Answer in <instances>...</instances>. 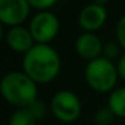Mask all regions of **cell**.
<instances>
[{
	"label": "cell",
	"mask_w": 125,
	"mask_h": 125,
	"mask_svg": "<svg viewBox=\"0 0 125 125\" xmlns=\"http://www.w3.org/2000/svg\"><path fill=\"white\" fill-rule=\"evenodd\" d=\"M108 1H109V0H93V3L98 4V6H104V7L108 4Z\"/></svg>",
	"instance_id": "obj_19"
},
{
	"label": "cell",
	"mask_w": 125,
	"mask_h": 125,
	"mask_svg": "<svg viewBox=\"0 0 125 125\" xmlns=\"http://www.w3.org/2000/svg\"><path fill=\"white\" fill-rule=\"evenodd\" d=\"M27 0H0V23L6 27L22 26L31 12Z\"/></svg>",
	"instance_id": "obj_6"
},
{
	"label": "cell",
	"mask_w": 125,
	"mask_h": 125,
	"mask_svg": "<svg viewBox=\"0 0 125 125\" xmlns=\"http://www.w3.org/2000/svg\"><path fill=\"white\" fill-rule=\"evenodd\" d=\"M116 67H117V73H118V78L125 82V52H122L121 57L117 59Z\"/></svg>",
	"instance_id": "obj_17"
},
{
	"label": "cell",
	"mask_w": 125,
	"mask_h": 125,
	"mask_svg": "<svg viewBox=\"0 0 125 125\" xmlns=\"http://www.w3.org/2000/svg\"><path fill=\"white\" fill-rule=\"evenodd\" d=\"M28 28L35 43L51 44V42H54L59 35V18L52 11H39L30 19Z\"/></svg>",
	"instance_id": "obj_5"
},
{
	"label": "cell",
	"mask_w": 125,
	"mask_h": 125,
	"mask_svg": "<svg viewBox=\"0 0 125 125\" xmlns=\"http://www.w3.org/2000/svg\"><path fill=\"white\" fill-rule=\"evenodd\" d=\"M108 108L118 118H125V86L116 87L109 93Z\"/></svg>",
	"instance_id": "obj_10"
},
{
	"label": "cell",
	"mask_w": 125,
	"mask_h": 125,
	"mask_svg": "<svg viewBox=\"0 0 125 125\" xmlns=\"http://www.w3.org/2000/svg\"><path fill=\"white\" fill-rule=\"evenodd\" d=\"M114 118H116V116L108 106L97 109L94 113V117H93L95 125H110L114 121Z\"/></svg>",
	"instance_id": "obj_12"
},
{
	"label": "cell",
	"mask_w": 125,
	"mask_h": 125,
	"mask_svg": "<svg viewBox=\"0 0 125 125\" xmlns=\"http://www.w3.org/2000/svg\"><path fill=\"white\" fill-rule=\"evenodd\" d=\"M74 50L77 55L85 61H93L102 55L104 43L94 32H82L74 42Z\"/></svg>",
	"instance_id": "obj_9"
},
{
	"label": "cell",
	"mask_w": 125,
	"mask_h": 125,
	"mask_svg": "<svg viewBox=\"0 0 125 125\" xmlns=\"http://www.w3.org/2000/svg\"><path fill=\"white\" fill-rule=\"evenodd\" d=\"M28 109H30V112L34 114V117H35L38 121L43 118V117L46 116V113H47L46 102H44V101H42V100H39V98H36V100L34 101L30 106H28Z\"/></svg>",
	"instance_id": "obj_14"
},
{
	"label": "cell",
	"mask_w": 125,
	"mask_h": 125,
	"mask_svg": "<svg viewBox=\"0 0 125 125\" xmlns=\"http://www.w3.org/2000/svg\"><path fill=\"white\" fill-rule=\"evenodd\" d=\"M83 77L86 85L95 93H110L116 89L118 81L116 62L104 57L89 61L85 66Z\"/></svg>",
	"instance_id": "obj_3"
},
{
	"label": "cell",
	"mask_w": 125,
	"mask_h": 125,
	"mask_svg": "<svg viewBox=\"0 0 125 125\" xmlns=\"http://www.w3.org/2000/svg\"><path fill=\"white\" fill-rule=\"evenodd\" d=\"M31 8L39 11H51L52 7L58 3V0H27Z\"/></svg>",
	"instance_id": "obj_15"
},
{
	"label": "cell",
	"mask_w": 125,
	"mask_h": 125,
	"mask_svg": "<svg viewBox=\"0 0 125 125\" xmlns=\"http://www.w3.org/2000/svg\"><path fill=\"white\" fill-rule=\"evenodd\" d=\"M121 46L117 42H108L106 44H104V50H102V55L101 57L106 58V59L114 62L121 57Z\"/></svg>",
	"instance_id": "obj_13"
},
{
	"label": "cell",
	"mask_w": 125,
	"mask_h": 125,
	"mask_svg": "<svg viewBox=\"0 0 125 125\" xmlns=\"http://www.w3.org/2000/svg\"><path fill=\"white\" fill-rule=\"evenodd\" d=\"M108 20L106 7L98 6L95 3H89L82 7L78 14V24L83 32H97L105 26Z\"/></svg>",
	"instance_id": "obj_7"
},
{
	"label": "cell",
	"mask_w": 125,
	"mask_h": 125,
	"mask_svg": "<svg viewBox=\"0 0 125 125\" xmlns=\"http://www.w3.org/2000/svg\"><path fill=\"white\" fill-rule=\"evenodd\" d=\"M116 42L125 52V15H122L116 24Z\"/></svg>",
	"instance_id": "obj_16"
},
{
	"label": "cell",
	"mask_w": 125,
	"mask_h": 125,
	"mask_svg": "<svg viewBox=\"0 0 125 125\" xmlns=\"http://www.w3.org/2000/svg\"><path fill=\"white\" fill-rule=\"evenodd\" d=\"M62 59L51 44L36 43L23 55L22 70L38 85L52 82L61 73Z\"/></svg>",
	"instance_id": "obj_1"
},
{
	"label": "cell",
	"mask_w": 125,
	"mask_h": 125,
	"mask_svg": "<svg viewBox=\"0 0 125 125\" xmlns=\"http://www.w3.org/2000/svg\"><path fill=\"white\" fill-rule=\"evenodd\" d=\"M3 39H6V31H4V26L0 23V43L3 42Z\"/></svg>",
	"instance_id": "obj_18"
},
{
	"label": "cell",
	"mask_w": 125,
	"mask_h": 125,
	"mask_svg": "<svg viewBox=\"0 0 125 125\" xmlns=\"http://www.w3.org/2000/svg\"><path fill=\"white\" fill-rule=\"evenodd\" d=\"M49 109L55 120L65 124L74 122L82 114V101L73 90H58L50 100Z\"/></svg>",
	"instance_id": "obj_4"
},
{
	"label": "cell",
	"mask_w": 125,
	"mask_h": 125,
	"mask_svg": "<svg viewBox=\"0 0 125 125\" xmlns=\"http://www.w3.org/2000/svg\"><path fill=\"white\" fill-rule=\"evenodd\" d=\"M38 120L34 117L28 108L15 109L10 116L8 125H36Z\"/></svg>",
	"instance_id": "obj_11"
},
{
	"label": "cell",
	"mask_w": 125,
	"mask_h": 125,
	"mask_svg": "<svg viewBox=\"0 0 125 125\" xmlns=\"http://www.w3.org/2000/svg\"><path fill=\"white\" fill-rule=\"evenodd\" d=\"M6 43L10 47V50L16 54L24 55L27 51H30L34 46H35V41L31 34L28 26H15V27H10L6 31Z\"/></svg>",
	"instance_id": "obj_8"
},
{
	"label": "cell",
	"mask_w": 125,
	"mask_h": 125,
	"mask_svg": "<svg viewBox=\"0 0 125 125\" xmlns=\"http://www.w3.org/2000/svg\"><path fill=\"white\" fill-rule=\"evenodd\" d=\"M0 95L15 109L28 108L38 98V83L23 70L8 71L0 79Z\"/></svg>",
	"instance_id": "obj_2"
}]
</instances>
